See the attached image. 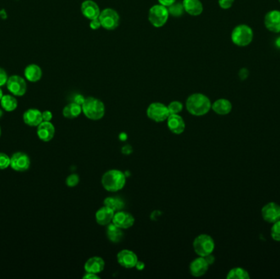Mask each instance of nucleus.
Returning <instances> with one entry per match:
<instances>
[{
    "label": "nucleus",
    "instance_id": "nucleus-1",
    "mask_svg": "<svg viewBox=\"0 0 280 279\" xmlns=\"http://www.w3.org/2000/svg\"><path fill=\"white\" fill-rule=\"evenodd\" d=\"M211 104L210 98L201 93L189 95L185 103L188 113L194 116L207 115L211 110Z\"/></svg>",
    "mask_w": 280,
    "mask_h": 279
},
{
    "label": "nucleus",
    "instance_id": "nucleus-2",
    "mask_svg": "<svg viewBox=\"0 0 280 279\" xmlns=\"http://www.w3.org/2000/svg\"><path fill=\"white\" fill-rule=\"evenodd\" d=\"M101 184L103 188L108 192H119L126 185V176L121 170L116 169L108 170L102 176Z\"/></svg>",
    "mask_w": 280,
    "mask_h": 279
},
{
    "label": "nucleus",
    "instance_id": "nucleus-3",
    "mask_svg": "<svg viewBox=\"0 0 280 279\" xmlns=\"http://www.w3.org/2000/svg\"><path fill=\"white\" fill-rule=\"evenodd\" d=\"M82 113L89 120H99L105 115V105L103 101L93 97H85L83 103Z\"/></svg>",
    "mask_w": 280,
    "mask_h": 279
},
{
    "label": "nucleus",
    "instance_id": "nucleus-4",
    "mask_svg": "<svg viewBox=\"0 0 280 279\" xmlns=\"http://www.w3.org/2000/svg\"><path fill=\"white\" fill-rule=\"evenodd\" d=\"M254 34L249 25L241 24L233 28L231 33L233 44L238 47H246L253 42Z\"/></svg>",
    "mask_w": 280,
    "mask_h": 279
},
{
    "label": "nucleus",
    "instance_id": "nucleus-5",
    "mask_svg": "<svg viewBox=\"0 0 280 279\" xmlns=\"http://www.w3.org/2000/svg\"><path fill=\"white\" fill-rule=\"evenodd\" d=\"M215 247L214 239L210 235L203 233L198 235L193 240V248L198 256L205 257L208 255L212 254Z\"/></svg>",
    "mask_w": 280,
    "mask_h": 279
},
{
    "label": "nucleus",
    "instance_id": "nucleus-6",
    "mask_svg": "<svg viewBox=\"0 0 280 279\" xmlns=\"http://www.w3.org/2000/svg\"><path fill=\"white\" fill-rule=\"evenodd\" d=\"M170 17L168 8L160 3L155 4L151 7L148 11V18L151 25L156 28H161L167 23L168 18Z\"/></svg>",
    "mask_w": 280,
    "mask_h": 279
},
{
    "label": "nucleus",
    "instance_id": "nucleus-7",
    "mask_svg": "<svg viewBox=\"0 0 280 279\" xmlns=\"http://www.w3.org/2000/svg\"><path fill=\"white\" fill-rule=\"evenodd\" d=\"M101 25L107 30H114L120 25V16L113 8H104L98 17Z\"/></svg>",
    "mask_w": 280,
    "mask_h": 279
},
{
    "label": "nucleus",
    "instance_id": "nucleus-8",
    "mask_svg": "<svg viewBox=\"0 0 280 279\" xmlns=\"http://www.w3.org/2000/svg\"><path fill=\"white\" fill-rule=\"evenodd\" d=\"M147 116L156 123L164 122L170 116L166 105L162 102H153L147 108Z\"/></svg>",
    "mask_w": 280,
    "mask_h": 279
},
{
    "label": "nucleus",
    "instance_id": "nucleus-9",
    "mask_svg": "<svg viewBox=\"0 0 280 279\" xmlns=\"http://www.w3.org/2000/svg\"><path fill=\"white\" fill-rule=\"evenodd\" d=\"M8 91L18 97H22L25 94L27 90V85L24 78L20 75H12L8 77V82L6 84Z\"/></svg>",
    "mask_w": 280,
    "mask_h": 279
},
{
    "label": "nucleus",
    "instance_id": "nucleus-10",
    "mask_svg": "<svg viewBox=\"0 0 280 279\" xmlns=\"http://www.w3.org/2000/svg\"><path fill=\"white\" fill-rule=\"evenodd\" d=\"M118 264L125 269H134L139 261L137 255L131 250L124 249L118 252L117 256Z\"/></svg>",
    "mask_w": 280,
    "mask_h": 279
},
{
    "label": "nucleus",
    "instance_id": "nucleus-11",
    "mask_svg": "<svg viewBox=\"0 0 280 279\" xmlns=\"http://www.w3.org/2000/svg\"><path fill=\"white\" fill-rule=\"evenodd\" d=\"M10 166L18 172H24L29 170L30 166V157L24 152H16L10 157Z\"/></svg>",
    "mask_w": 280,
    "mask_h": 279
},
{
    "label": "nucleus",
    "instance_id": "nucleus-12",
    "mask_svg": "<svg viewBox=\"0 0 280 279\" xmlns=\"http://www.w3.org/2000/svg\"><path fill=\"white\" fill-rule=\"evenodd\" d=\"M135 219L132 214L130 212L119 210L115 212L113 217V222L116 226L120 228L121 230H128L135 225Z\"/></svg>",
    "mask_w": 280,
    "mask_h": 279
},
{
    "label": "nucleus",
    "instance_id": "nucleus-13",
    "mask_svg": "<svg viewBox=\"0 0 280 279\" xmlns=\"http://www.w3.org/2000/svg\"><path fill=\"white\" fill-rule=\"evenodd\" d=\"M261 215L265 221L274 224L280 219V206L275 202H269L261 209Z\"/></svg>",
    "mask_w": 280,
    "mask_h": 279
},
{
    "label": "nucleus",
    "instance_id": "nucleus-14",
    "mask_svg": "<svg viewBox=\"0 0 280 279\" xmlns=\"http://www.w3.org/2000/svg\"><path fill=\"white\" fill-rule=\"evenodd\" d=\"M80 11L83 16L90 21L98 18L101 13L99 6L93 0H85L81 3Z\"/></svg>",
    "mask_w": 280,
    "mask_h": 279
},
{
    "label": "nucleus",
    "instance_id": "nucleus-15",
    "mask_svg": "<svg viewBox=\"0 0 280 279\" xmlns=\"http://www.w3.org/2000/svg\"><path fill=\"white\" fill-rule=\"evenodd\" d=\"M210 264H208L205 257L199 256L193 259L189 265V272L192 276L202 277L207 274Z\"/></svg>",
    "mask_w": 280,
    "mask_h": 279
},
{
    "label": "nucleus",
    "instance_id": "nucleus-16",
    "mask_svg": "<svg viewBox=\"0 0 280 279\" xmlns=\"http://www.w3.org/2000/svg\"><path fill=\"white\" fill-rule=\"evenodd\" d=\"M264 24L265 28L270 32L280 33V11L268 12L264 18Z\"/></svg>",
    "mask_w": 280,
    "mask_h": 279
},
{
    "label": "nucleus",
    "instance_id": "nucleus-17",
    "mask_svg": "<svg viewBox=\"0 0 280 279\" xmlns=\"http://www.w3.org/2000/svg\"><path fill=\"white\" fill-rule=\"evenodd\" d=\"M168 129L174 135H180L185 132L186 125L185 120L180 114H171L167 118Z\"/></svg>",
    "mask_w": 280,
    "mask_h": 279
},
{
    "label": "nucleus",
    "instance_id": "nucleus-18",
    "mask_svg": "<svg viewBox=\"0 0 280 279\" xmlns=\"http://www.w3.org/2000/svg\"><path fill=\"white\" fill-rule=\"evenodd\" d=\"M85 273L98 274L105 269V261L100 256H92L89 258L84 265Z\"/></svg>",
    "mask_w": 280,
    "mask_h": 279
},
{
    "label": "nucleus",
    "instance_id": "nucleus-19",
    "mask_svg": "<svg viewBox=\"0 0 280 279\" xmlns=\"http://www.w3.org/2000/svg\"><path fill=\"white\" fill-rule=\"evenodd\" d=\"M37 135L43 142H49L55 135V127L50 121H43L38 125Z\"/></svg>",
    "mask_w": 280,
    "mask_h": 279
},
{
    "label": "nucleus",
    "instance_id": "nucleus-20",
    "mask_svg": "<svg viewBox=\"0 0 280 279\" xmlns=\"http://www.w3.org/2000/svg\"><path fill=\"white\" fill-rule=\"evenodd\" d=\"M114 214H115L114 210L109 207L103 206L96 211V222L101 226H107L113 222Z\"/></svg>",
    "mask_w": 280,
    "mask_h": 279
},
{
    "label": "nucleus",
    "instance_id": "nucleus-21",
    "mask_svg": "<svg viewBox=\"0 0 280 279\" xmlns=\"http://www.w3.org/2000/svg\"><path fill=\"white\" fill-rule=\"evenodd\" d=\"M23 121L29 126H38L43 122L42 113L35 108L28 109L23 114Z\"/></svg>",
    "mask_w": 280,
    "mask_h": 279
},
{
    "label": "nucleus",
    "instance_id": "nucleus-22",
    "mask_svg": "<svg viewBox=\"0 0 280 279\" xmlns=\"http://www.w3.org/2000/svg\"><path fill=\"white\" fill-rule=\"evenodd\" d=\"M185 13L193 17L200 16L203 12V5L200 0H183Z\"/></svg>",
    "mask_w": 280,
    "mask_h": 279
},
{
    "label": "nucleus",
    "instance_id": "nucleus-23",
    "mask_svg": "<svg viewBox=\"0 0 280 279\" xmlns=\"http://www.w3.org/2000/svg\"><path fill=\"white\" fill-rule=\"evenodd\" d=\"M232 103L230 100L225 98L217 99L211 104V110L217 115L225 116L230 114L232 111Z\"/></svg>",
    "mask_w": 280,
    "mask_h": 279
},
{
    "label": "nucleus",
    "instance_id": "nucleus-24",
    "mask_svg": "<svg viewBox=\"0 0 280 279\" xmlns=\"http://www.w3.org/2000/svg\"><path fill=\"white\" fill-rule=\"evenodd\" d=\"M42 70L40 66L36 64H30L25 68L24 75L25 79L30 82L35 83L40 81L42 78Z\"/></svg>",
    "mask_w": 280,
    "mask_h": 279
},
{
    "label": "nucleus",
    "instance_id": "nucleus-25",
    "mask_svg": "<svg viewBox=\"0 0 280 279\" xmlns=\"http://www.w3.org/2000/svg\"><path fill=\"white\" fill-rule=\"evenodd\" d=\"M107 237L110 242L113 243H118L121 242L124 238V232L123 230L116 226L113 223H111L109 225H107Z\"/></svg>",
    "mask_w": 280,
    "mask_h": 279
},
{
    "label": "nucleus",
    "instance_id": "nucleus-26",
    "mask_svg": "<svg viewBox=\"0 0 280 279\" xmlns=\"http://www.w3.org/2000/svg\"><path fill=\"white\" fill-rule=\"evenodd\" d=\"M82 113V107L75 102H70L63 110V115L68 119H75Z\"/></svg>",
    "mask_w": 280,
    "mask_h": 279
},
{
    "label": "nucleus",
    "instance_id": "nucleus-27",
    "mask_svg": "<svg viewBox=\"0 0 280 279\" xmlns=\"http://www.w3.org/2000/svg\"><path fill=\"white\" fill-rule=\"evenodd\" d=\"M1 107L6 112L11 113L17 109L18 106V100L16 99L14 95L6 94L3 95L1 100H0Z\"/></svg>",
    "mask_w": 280,
    "mask_h": 279
},
{
    "label": "nucleus",
    "instance_id": "nucleus-28",
    "mask_svg": "<svg viewBox=\"0 0 280 279\" xmlns=\"http://www.w3.org/2000/svg\"><path fill=\"white\" fill-rule=\"evenodd\" d=\"M103 204L115 212L122 210L125 206L124 201L117 197H106L104 202H103Z\"/></svg>",
    "mask_w": 280,
    "mask_h": 279
},
{
    "label": "nucleus",
    "instance_id": "nucleus-29",
    "mask_svg": "<svg viewBox=\"0 0 280 279\" xmlns=\"http://www.w3.org/2000/svg\"><path fill=\"white\" fill-rule=\"evenodd\" d=\"M227 279H249L250 275L246 269L240 268V267H236L233 269H230L228 273Z\"/></svg>",
    "mask_w": 280,
    "mask_h": 279
},
{
    "label": "nucleus",
    "instance_id": "nucleus-30",
    "mask_svg": "<svg viewBox=\"0 0 280 279\" xmlns=\"http://www.w3.org/2000/svg\"><path fill=\"white\" fill-rule=\"evenodd\" d=\"M167 8L168 11H169V14L173 16V17H175V18H180V17L183 16V14L185 12L182 2L179 3L177 1L175 3H173L172 5L168 7Z\"/></svg>",
    "mask_w": 280,
    "mask_h": 279
},
{
    "label": "nucleus",
    "instance_id": "nucleus-31",
    "mask_svg": "<svg viewBox=\"0 0 280 279\" xmlns=\"http://www.w3.org/2000/svg\"><path fill=\"white\" fill-rule=\"evenodd\" d=\"M170 115L171 114H180L183 111L184 105L180 101H172L167 106Z\"/></svg>",
    "mask_w": 280,
    "mask_h": 279
},
{
    "label": "nucleus",
    "instance_id": "nucleus-32",
    "mask_svg": "<svg viewBox=\"0 0 280 279\" xmlns=\"http://www.w3.org/2000/svg\"><path fill=\"white\" fill-rule=\"evenodd\" d=\"M270 234L273 240H275L276 242H280V220H278L273 224L270 230Z\"/></svg>",
    "mask_w": 280,
    "mask_h": 279
},
{
    "label": "nucleus",
    "instance_id": "nucleus-33",
    "mask_svg": "<svg viewBox=\"0 0 280 279\" xmlns=\"http://www.w3.org/2000/svg\"><path fill=\"white\" fill-rule=\"evenodd\" d=\"M11 158L8 155L0 152V170H5L10 166Z\"/></svg>",
    "mask_w": 280,
    "mask_h": 279
},
{
    "label": "nucleus",
    "instance_id": "nucleus-34",
    "mask_svg": "<svg viewBox=\"0 0 280 279\" xmlns=\"http://www.w3.org/2000/svg\"><path fill=\"white\" fill-rule=\"evenodd\" d=\"M80 183V176L77 174H71L66 180V185L68 187H74Z\"/></svg>",
    "mask_w": 280,
    "mask_h": 279
},
{
    "label": "nucleus",
    "instance_id": "nucleus-35",
    "mask_svg": "<svg viewBox=\"0 0 280 279\" xmlns=\"http://www.w3.org/2000/svg\"><path fill=\"white\" fill-rule=\"evenodd\" d=\"M218 3L220 8L224 10H227L232 8V6L234 3V0H218Z\"/></svg>",
    "mask_w": 280,
    "mask_h": 279
},
{
    "label": "nucleus",
    "instance_id": "nucleus-36",
    "mask_svg": "<svg viewBox=\"0 0 280 279\" xmlns=\"http://www.w3.org/2000/svg\"><path fill=\"white\" fill-rule=\"evenodd\" d=\"M8 76L6 70L0 68V87H3L8 82Z\"/></svg>",
    "mask_w": 280,
    "mask_h": 279
},
{
    "label": "nucleus",
    "instance_id": "nucleus-37",
    "mask_svg": "<svg viewBox=\"0 0 280 279\" xmlns=\"http://www.w3.org/2000/svg\"><path fill=\"white\" fill-rule=\"evenodd\" d=\"M90 27L93 30H98L99 28L102 27L99 19L96 18V19H93V20H90Z\"/></svg>",
    "mask_w": 280,
    "mask_h": 279
},
{
    "label": "nucleus",
    "instance_id": "nucleus-38",
    "mask_svg": "<svg viewBox=\"0 0 280 279\" xmlns=\"http://www.w3.org/2000/svg\"><path fill=\"white\" fill-rule=\"evenodd\" d=\"M43 121H51L53 119V113L50 111H45L42 113Z\"/></svg>",
    "mask_w": 280,
    "mask_h": 279
},
{
    "label": "nucleus",
    "instance_id": "nucleus-39",
    "mask_svg": "<svg viewBox=\"0 0 280 279\" xmlns=\"http://www.w3.org/2000/svg\"><path fill=\"white\" fill-rule=\"evenodd\" d=\"M158 1L160 4L168 8L170 5H172L173 3H175L177 0H158Z\"/></svg>",
    "mask_w": 280,
    "mask_h": 279
},
{
    "label": "nucleus",
    "instance_id": "nucleus-40",
    "mask_svg": "<svg viewBox=\"0 0 280 279\" xmlns=\"http://www.w3.org/2000/svg\"><path fill=\"white\" fill-rule=\"evenodd\" d=\"M85 97H83V95H75V97H74V102L82 106L83 103L85 102Z\"/></svg>",
    "mask_w": 280,
    "mask_h": 279
},
{
    "label": "nucleus",
    "instance_id": "nucleus-41",
    "mask_svg": "<svg viewBox=\"0 0 280 279\" xmlns=\"http://www.w3.org/2000/svg\"><path fill=\"white\" fill-rule=\"evenodd\" d=\"M100 277L98 276V274H93V273H85V275L83 276L84 279H99Z\"/></svg>",
    "mask_w": 280,
    "mask_h": 279
},
{
    "label": "nucleus",
    "instance_id": "nucleus-42",
    "mask_svg": "<svg viewBox=\"0 0 280 279\" xmlns=\"http://www.w3.org/2000/svg\"><path fill=\"white\" fill-rule=\"evenodd\" d=\"M123 154L129 155L133 152L132 147L130 145H125L122 147V150H121Z\"/></svg>",
    "mask_w": 280,
    "mask_h": 279
},
{
    "label": "nucleus",
    "instance_id": "nucleus-43",
    "mask_svg": "<svg viewBox=\"0 0 280 279\" xmlns=\"http://www.w3.org/2000/svg\"><path fill=\"white\" fill-rule=\"evenodd\" d=\"M205 259H207V261L208 262V264H212L214 262H215V257L212 254L208 255L207 256H205Z\"/></svg>",
    "mask_w": 280,
    "mask_h": 279
},
{
    "label": "nucleus",
    "instance_id": "nucleus-44",
    "mask_svg": "<svg viewBox=\"0 0 280 279\" xmlns=\"http://www.w3.org/2000/svg\"><path fill=\"white\" fill-rule=\"evenodd\" d=\"M144 266H145L144 263L139 260V261L137 262V264H136V266H135V268H136L138 270H142V269H144Z\"/></svg>",
    "mask_w": 280,
    "mask_h": 279
},
{
    "label": "nucleus",
    "instance_id": "nucleus-45",
    "mask_svg": "<svg viewBox=\"0 0 280 279\" xmlns=\"http://www.w3.org/2000/svg\"><path fill=\"white\" fill-rule=\"evenodd\" d=\"M275 44H276V46H277V47H280V37L278 38L277 40H276V42H275Z\"/></svg>",
    "mask_w": 280,
    "mask_h": 279
},
{
    "label": "nucleus",
    "instance_id": "nucleus-46",
    "mask_svg": "<svg viewBox=\"0 0 280 279\" xmlns=\"http://www.w3.org/2000/svg\"><path fill=\"white\" fill-rule=\"evenodd\" d=\"M3 96V91L1 90V87H0V100L2 98V97Z\"/></svg>",
    "mask_w": 280,
    "mask_h": 279
},
{
    "label": "nucleus",
    "instance_id": "nucleus-47",
    "mask_svg": "<svg viewBox=\"0 0 280 279\" xmlns=\"http://www.w3.org/2000/svg\"><path fill=\"white\" fill-rule=\"evenodd\" d=\"M3 111L0 109V118L2 117V116H3Z\"/></svg>",
    "mask_w": 280,
    "mask_h": 279
},
{
    "label": "nucleus",
    "instance_id": "nucleus-48",
    "mask_svg": "<svg viewBox=\"0 0 280 279\" xmlns=\"http://www.w3.org/2000/svg\"><path fill=\"white\" fill-rule=\"evenodd\" d=\"M0 136H1V127H0Z\"/></svg>",
    "mask_w": 280,
    "mask_h": 279
},
{
    "label": "nucleus",
    "instance_id": "nucleus-49",
    "mask_svg": "<svg viewBox=\"0 0 280 279\" xmlns=\"http://www.w3.org/2000/svg\"><path fill=\"white\" fill-rule=\"evenodd\" d=\"M279 1H280V0H279Z\"/></svg>",
    "mask_w": 280,
    "mask_h": 279
}]
</instances>
